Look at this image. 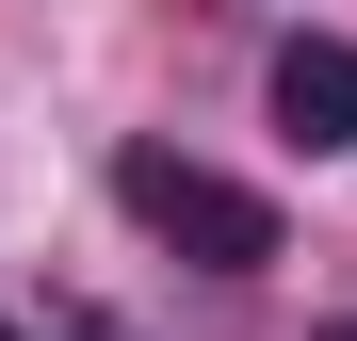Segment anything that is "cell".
<instances>
[{
  "label": "cell",
  "mask_w": 357,
  "mask_h": 341,
  "mask_svg": "<svg viewBox=\"0 0 357 341\" xmlns=\"http://www.w3.org/2000/svg\"><path fill=\"white\" fill-rule=\"evenodd\" d=\"M309 341H357V325H309Z\"/></svg>",
  "instance_id": "277c9868"
},
{
  "label": "cell",
  "mask_w": 357,
  "mask_h": 341,
  "mask_svg": "<svg viewBox=\"0 0 357 341\" xmlns=\"http://www.w3.org/2000/svg\"><path fill=\"white\" fill-rule=\"evenodd\" d=\"M276 130L292 146H357V49L341 33H292L276 49Z\"/></svg>",
  "instance_id": "7a4b0ae2"
},
{
  "label": "cell",
  "mask_w": 357,
  "mask_h": 341,
  "mask_svg": "<svg viewBox=\"0 0 357 341\" xmlns=\"http://www.w3.org/2000/svg\"><path fill=\"white\" fill-rule=\"evenodd\" d=\"M66 341H114V325H66Z\"/></svg>",
  "instance_id": "3957f363"
},
{
  "label": "cell",
  "mask_w": 357,
  "mask_h": 341,
  "mask_svg": "<svg viewBox=\"0 0 357 341\" xmlns=\"http://www.w3.org/2000/svg\"><path fill=\"white\" fill-rule=\"evenodd\" d=\"M114 195H130V227H146V244H178L195 276H260V260H276V195L211 179L195 146H114Z\"/></svg>",
  "instance_id": "6da1fadb"
},
{
  "label": "cell",
  "mask_w": 357,
  "mask_h": 341,
  "mask_svg": "<svg viewBox=\"0 0 357 341\" xmlns=\"http://www.w3.org/2000/svg\"><path fill=\"white\" fill-rule=\"evenodd\" d=\"M0 341H17V325H0Z\"/></svg>",
  "instance_id": "5b68a950"
}]
</instances>
